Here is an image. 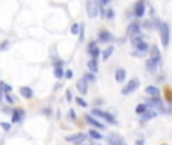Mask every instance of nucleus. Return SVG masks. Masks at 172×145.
<instances>
[{"label": "nucleus", "mask_w": 172, "mask_h": 145, "mask_svg": "<svg viewBox=\"0 0 172 145\" xmlns=\"http://www.w3.org/2000/svg\"><path fill=\"white\" fill-rule=\"evenodd\" d=\"M147 94L151 97V98H159V95H160V89L159 88H155V86H147Z\"/></svg>", "instance_id": "14"}, {"label": "nucleus", "mask_w": 172, "mask_h": 145, "mask_svg": "<svg viewBox=\"0 0 172 145\" xmlns=\"http://www.w3.org/2000/svg\"><path fill=\"white\" fill-rule=\"evenodd\" d=\"M23 116H24V110L23 109H15L12 112V122H20Z\"/></svg>", "instance_id": "15"}, {"label": "nucleus", "mask_w": 172, "mask_h": 145, "mask_svg": "<svg viewBox=\"0 0 172 145\" xmlns=\"http://www.w3.org/2000/svg\"><path fill=\"white\" fill-rule=\"evenodd\" d=\"M77 89H79V92L80 94H86L88 92V82H86L85 79H80V80H77Z\"/></svg>", "instance_id": "13"}, {"label": "nucleus", "mask_w": 172, "mask_h": 145, "mask_svg": "<svg viewBox=\"0 0 172 145\" xmlns=\"http://www.w3.org/2000/svg\"><path fill=\"white\" fill-rule=\"evenodd\" d=\"M86 82H95V76L94 74H85V77H83Z\"/></svg>", "instance_id": "32"}, {"label": "nucleus", "mask_w": 172, "mask_h": 145, "mask_svg": "<svg viewBox=\"0 0 172 145\" xmlns=\"http://www.w3.org/2000/svg\"><path fill=\"white\" fill-rule=\"evenodd\" d=\"M113 17H115V11H113V9H107V11H106V18L112 20Z\"/></svg>", "instance_id": "31"}, {"label": "nucleus", "mask_w": 172, "mask_h": 145, "mask_svg": "<svg viewBox=\"0 0 172 145\" xmlns=\"http://www.w3.org/2000/svg\"><path fill=\"white\" fill-rule=\"evenodd\" d=\"M85 118H86V121H88V122H89L91 126H94V127H97V128H101V130H103V128H104V126L101 124V122H98V121H97L95 118H92V116H89V115H86Z\"/></svg>", "instance_id": "21"}, {"label": "nucleus", "mask_w": 172, "mask_h": 145, "mask_svg": "<svg viewBox=\"0 0 172 145\" xmlns=\"http://www.w3.org/2000/svg\"><path fill=\"white\" fill-rule=\"evenodd\" d=\"M157 116V112L155 110H147L143 115H141V118H142V121H148V120H153V118H155Z\"/></svg>", "instance_id": "22"}, {"label": "nucleus", "mask_w": 172, "mask_h": 145, "mask_svg": "<svg viewBox=\"0 0 172 145\" xmlns=\"http://www.w3.org/2000/svg\"><path fill=\"white\" fill-rule=\"evenodd\" d=\"M8 45H9V41H3V42H2V45H0V50H6Z\"/></svg>", "instance_id": "36"}, {"label": "nucleus", "mask_w": 172, "mask_h": 145, "mask_svg": "<svg viewBox=\"0 0 172 145\" xmlns=\"http://www.w3.org/2000/svg\"><path fill=\"white\" fill-rule=\"evenodd\" d=\"M159 30H160V41H162V45L163 47H168L169 45V36H171L169 24L168 23H160Z\"/></svg>", "instance_id": "1"}, {"label": "nucleus", "mask_w": 172, "mask_h": 145, "mask_svg": "<svg viewBox=\"0 0 172 145\" xmlns=\"http://www.w3.org/2000/svg\"><path fill=\"white\" fill-rule=\"evenodd\" d=\"M65 74H63V69L62 68H55V77L56 79H62Z\"/></svg>", "instance_id": "28"}, {"label": "nucleus", "mask_w": 172, "mask_h": 145, "mask_svg": "<svg viewBox=\"0 0 172 145\" xmlns=\"http://www.w3.org/2000/svg\"><path fill=\"white\" fill-rule=\"evenodd\" d=\"M100 41L101 42H109V41H112V38H113V36H112V33H110V32H107V30H101L100 32Z\"/></svg>", "instance_id": "16"}, {"label": "nucleus", "mask_w": 172, "mask_h": 145, "mask_svg": "<svg viewBox=\"0 0 172 145\" xmlns=\"http://www.w3.org/2000/svg\"><path fill=\"white\" fill-rule=\"evenodd\" d=\"M71 33H73V35L80 33V24H79V23H74V24L71 26Z\"/></svg>", "instance_id": "27"}, {"label": "nucleus", "mask_w": 172, "mask_h": 145, "mask_svg": "<svg viewBox=\"0 0 172 145\" xmlns=\"http://www.w3.org/2000/svg\"><path fill=\"white\" fill-rule=\"evenodd\" d=\"M92 115H95V116H100V118H103V120H106L107 122H110V124H115V126L118 124L113 115L107 114V112H103V110H100V109H94V110H92Z\"/></svg>", "instance_id": "3"}, {"label": "nucleus", "mask_w": 172, "mask_h": 145, "mask_svg": "<svg viewBox=\"0 0 172 145\" xmlns=\"http://www.w3.org/2000/svg\"><path fill=\"white\" fill-rule=\"evenodd\" d=\"M0 100H2V89H0Z\"/></svg>", "instance_id": "42"}, {"label": "nucleus", "mask_w": 172, "mask_h": 145, "mask_svg": "<svg viewBox=\"0 0 172 145\" xmlns=\"http://www.w3.org/2000/svg\"><path fill=\"white\" fill-rule=\"evenodd\" d=\"M69 116H71V118H76V114H74V110L71 109V110H69V114H68Z\"/></svg>", "instance_id": "40"}, {"label": "nucleus", "mask_w": 172, "mask_h": 145, "mask_svg": "<svg viewBox=\"0 0 172 145\" xmlns=\"http://www.w3.org/2000/svg\"><path fill=\"white\" fill-rule=\"evenodd\" d=\"M136 145H143V141H142V139H139V141H136Z\"/></svg>", "instance_id": "41"}, {"label": "nucleus", "mask_w": 172, "mask_h": 145, "mask_svg": "<svg viewBox=\"0 0 172 145\" xmlns=\"http://www.w3.org/2000/svg\"><path fill=\"white\" fill-rule=\"evenodd\" d=\"M88 51L91 53V56H92V59H97V57H98V55H100V48L97 47L95 41H92V42L89 44V47H88Z\"/></svg>", "instance_id": "10"}, {"label": "nucleus", "mask_w": 172, "mask_h": 145, "mask_svg": "<svg viewBox=\"0 0 172 145\" xmlns=\"http://www.w3.org/2000/svg\"><path fill=\"white\" fill-rule=\"evenodd\" d=\"M88 68L91 73H97L98 71V63H97V59H91L88 62Z\"/></svg>", "instance_id": "23"}, {"label": "nucleus", "mask_w": 172, "mask_h": 145, "mask_svg": "<svg viewBox=\"0 0 172 145\" xmlns=\"http://www.w3.org/2000/svg\"><path fill=\"white\" fill-rule=\"evenodd\" d=\"M139 79H131L130 82H128L127 85H125V88H122V91L121 92L124 94V95H127V94H131V92H134L137 88H139Z\"/></svg>", "instance_id": "4"}, {"label": "nucleus", "mask_w": 172, "mask_h": 145, "mask_svg": "<svg viewBox=\"0 0 172 145\" xmlns=\"http://www.w3.org/2000/svg\"><path fill=\"white\" fill-rule=\"evenodd\" d=\"M147 110H148L147 104H137V106H136V114H139V115H143Z\"/></svg>", "instance_id": "25"}, {"label": "nucleus", "mask_w": 172, "mask_h": 145, "mask_svg": "<svg viewBox=\"0 0 172 145\" xmlns=\"http://www.w3.org/2000/svg\"><path fill=\"white\" fill-rule=\"evenodd\" d=\"M76 101H77V104H79V106H82V107H88V103H86V101L82 98V97H77Z\"/></svg>", "instance_id": "29"}, {"label": "nucleus", "mask_w": 172, "mask_h": 145, "mask_svg": "<svg viewBox=\"0 0 172 145\" xmlns=\"http://www.w3.org/2000/svg\"><path fill=\"white\" fill-rule=\"evenodd\" d=\"M141 42H143V36L139 33V35H134V36H131V44L134 45V47H137Z\"/></svg>", "instance_id": "24"}, {"label": "nucleus", "mask_w": 172, "mask_h": 145, "mask_svg": "<svg viewBox=\"0 0 172 145\" xmlns=\"http://www.w3.org/2000/svg\"><path fill=\"white\" fill-rule=\"evenodd\" d=\"M125 76H127L125 69H124V68H118L116 73H115V80H116L118 83H122V82L125 80Z\"/></svg>", "instance_id": "12"}, {"label": "nucleus", "mask_w": 172, "mask_h": 145, "mask_svg": "<svg viewBox=\"0 0 172 145\" xmlns=\"http://www.w3.org/2000/svg\"><path fill=\"white\" fill-rule=\"evenodd\" d=\"M65 95H67V101H71V100H73V92H71V89H67Z\"/></svg>", "instance_id": "34"}, {"label": "nucleus", "mask_w": 172, "mask_h": 145, "mask_svg": "<svg viewBox=\"0 0 172 145\" xmlns=\"http://www.w3.org/2000/svg\"><path fill=\"white\" fill-rule=\"evenodd\" d=\"M86 11H88V17L89 18H95L100 12V5L98 2H94V0H89L86 2Z\"/></svg>", "instance_id": "2"}, {"label": "nucleus", "mask_w": 172, "mask_h": 145, "mask_svg": "<svg viewBox=\"0 0 172 145\" xmlns=\"http://www.w3.org/2000/svg\"><path fill=\"white\" fill-rule=\"evenodd\" d=\"M148 50H149V45L143 41V42H141V44H139V45L136 47V51H134L133 55H134V56H143Z\"/></svg>", "instance_id": "6"}, {"label": "nucleus", "mask_w": 172, "mask_h": 145, "mask_svg": "<svg viewBox=\"0 0 172 145\" xmlns=\"http://www.w3.org/2000/svg\"><path fill=\"white\" fill-rule=\"evenodd\" d=\"M124 145H125V144H124Z\"/></svg>", "instance_id": "43"}, {"label": "nucleus", "mask_w": 172, "mask_h": 145, "mask_svg": "<svg viewBox=\"0 0 172 145\" xmlns=\"http://www.w3.org/2000/svg\"><path fill=\"white\" fill-rule=\"evenodd\" d=\"M5 97H6V101H8V103H11V104H12L14 103V98H12V95H11V94H6V95H5Z\"/></svg>", "instance_id": "37"}, {"label": "nucleus", "mask_w": 172, "mask_h": 145, "mask_svg": "<svg viewBox=\"0 0 172 145\" xmlns=\"http://www.w3.org/2000/svg\"><path fill=\"white\" fill-rule=\"evenodd\" d=\"M20 94L23 95L24 98L29 100V98H32V97H33V91H32L29 86H21V88H20Z\"/></svg>", "instance_id": "17"}, {"label": "nucleus", "mask_w": 172, "mask_h": 145, "mask_svg": "<svg viewBox=\"0 0 172 145\" xmlns=\"http://www.w3.org/2000/svg\"><path fill=\"white\" fill-rule=\"evenodd\" d=\"M159 67H160V65H159V63H155L151 57L147 61V69H148L149 73H155V71L159 69Z\"/></svg>", "instance_id": "19"}, {"label": "nucleus", "mask_w": 172, "mask_h": 145, "mask_svg": "<svg viewBox=\"0 0 172 145\" xmlns=\"http://www.w3.org/2000/svg\"><path fill=\"white\" fill-rule=\"evenodd\" d=\"M86 139V135L85 133H76V135H71V136H67L65 141L67 142H73L74 145H80L83 141Z\"/></svg>", "instance_id": "5"}, {"label": "nucleus", "mask_w": 172, "mask_h": 145, "mask_svg": "<svg viewBox=\"0 0 172 145\" xmlns=\"http://www.w3.org/2000/svg\"><path fill=\"white\" fill-rule=\"evenodd\" d=\"M89 136H91V138H94V139H97V141L103 138V135H101V133H98L97 130H94V128H92V130H89Z\"/></svg>", "instance_id": "26"}, {"label": "nucleus", "mask_w": 172, "mask_h": 145, "mask_svg": "<svg viewBox=\"0 0 172 145\" xmlns=\"http://www.w3.org/2000/svg\"><path fill=\"white\" fill-rule=\"evenodd\" d=\"M0 126H2V128L3 130H11V124H8V122H0Z\"/></svg>", "instance_id": "35"}, {"label": "nucleus", "mask_w": 172, "mask_h": 145, "mask_svg": "<svg viewBox=\"0 0 172 145\" xmlns=\"http://www.w3.org/2000/svg\"><path fill=\"white\" fill-rule=\"evenodd\" d=\"M0 89H5L6 92H9V91H12V86H9V85H6L5 82H0Z\"/></svg>", "instance_id": "30"}, {"label": "nucleus", "mask_w": 172, "mask_h": 145, "mask_svg": "<svg viewBox=\"0 0 172 145\" xmlns=\"http://www.w3.org/2000/svg\"><path fill=\"white\" fill-rule=\"evenodd\" d=\"M107 141H109V145H124L122 139L118 135H110L109 138H107Z\"/></svg>", "instance_id": "18"}, {"label": "nucleus", "mask_w": 172, "mask_h": 145, "mask_svg": "<svg viewBox=\"0 0 172 145\" xmlns=\"http://www.w3.org/2000/svg\"><path fill=\"white\" fill-rule=\"evenodd\" d=\"M65 77L67 79H71L73 77V69H67V71H65Z\"/></svg>", "instance_id": "38"}, {"label": "nucleus", "mask_w": 172, "mask_h": 145, "mask_svg": "<svg viewBox=\"0 0 172 145\" xmlns=\"http://www.w3.org/2000/svg\"><path fill=\"white\" fill-rule=\"evenodd\" d=\"M143 27H147V29H151V27H153L151 21H147V23H143Z\"/></svg>", "instance_id": "39"}, {"label": "nucleus", "mask_w": 172, "mask_h": 145, "mask_svg": "<svg viewBox=\"0 0 172 145\" xmlns=\"http://www.w3.org/2000/svg\"><path fill=\"white\" fill-rule=\"evenodd\" d=\"M113 50H115V47H112V45H109L107 48H104L103 53H101V57H103V61H107V59L113 55Z\"/></svg>", "instance_id": "20"}, {"label": "nucleus", "mask_w": 172, "mask_h": 145, "mask_svg": "<svg viewBox=\"0 0 172 145\" xmlns=\"http://www.w3.org/2000/svg\"><path fill=\"white\" fill-rule=\"evenodd\" d=\"M139 32H141V24L139 23H131L130 26H128V29H127V35L134 36V35H139Z\"/></svg>", "instance_id": "8"}, {"label": "nucleus", "mask_w": 172, "mask_h": 145, "mask_svg": "<svg viewBox=\"0 0 172 145\" xmlns=\"http://www.w3.org/2000/svg\"><path fill=\"white\" fill-rule=\"evenodd\" d=\"M149 53H151V56H149V57H151L155 63H159V65H160V62H162V55H160L159 48L155 47V45H153L151 50H149Z\"/></svg>", "instance_id": "7"}, {"label": "nucleus", "mask_w": 172, "mask_h": 145, "mask_svg": "<svg viewBox=\"0 0 172 145\" xmlns=\"http://www.w3.org/2000/svg\"><path fill=\"white\" fill-rule=\"evenodd\" d=\"M80 41H83V38H85V24H80Z\"/></svg>", "instance_id": "33"}, {"label": "nucleus", "mask_w": 172, "mask_h": 145, "mask_svg": "<svg viewBox=\"0 0 172 145\" xmlns=\"http://www.w3.org/2000/svg\"><path fill=\"white\" fill-rule=\"evenodd\" d=\"M147 107L149 109V107H162L163 109V103H162V100H160V97L159 98H149V100H147Z\"/></svg>", "instance_id": "9"}, {"label": "nucleus", "mask_w": 172, "mask_h": 145, "mask_svg": "<svg viewBox=\"0 0 172 145\" xmlns=\"http://www.w3.org/2000/svg\"><path fill=\"white\" fill-rule=\"evenodd\" d=\"M143 14H145V3L143 2L136 3V6H134V15H136L137 18H141Z\"/></svg>", "instance_id": "11"}]
</instances>
